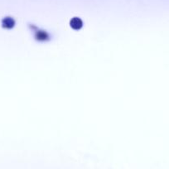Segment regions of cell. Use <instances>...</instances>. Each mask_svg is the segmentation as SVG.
<instances>
[{
	"label": "cell",
	"instance_id": "6da1fadb",
	"mask_svg": "<svg viewBox=\"0 0 169 169\" xmlns=\"http://www.w3.org/2000/svg\"><path fill=\"white\" fill-rule=\"evenodd\" d=\"M71 26L73 28H80L82 26V22L80 18H75L71 21Z\"/></svg>",
	"mask_w": 169,
	"mask_h": 169
}]
</instances>
